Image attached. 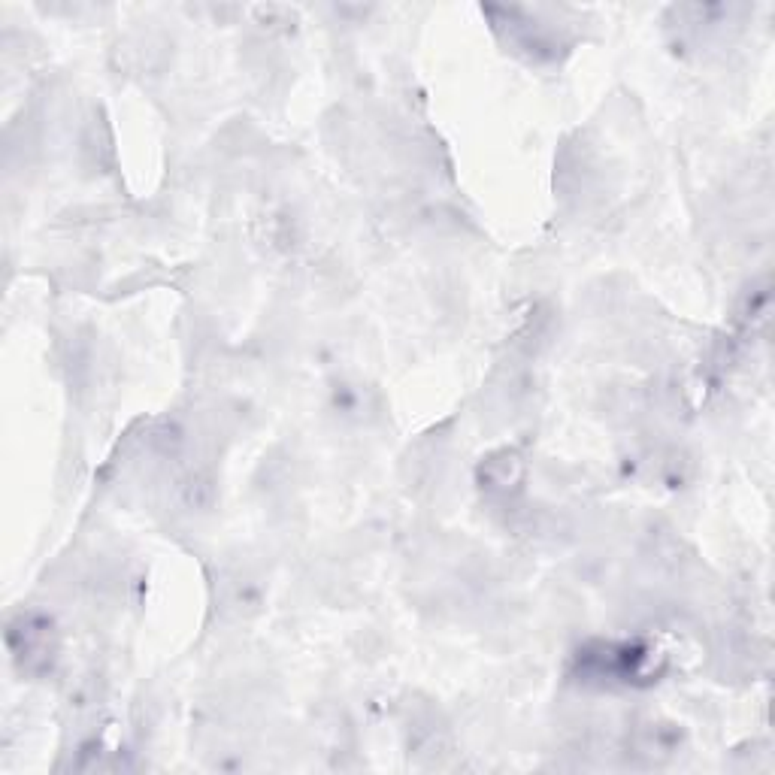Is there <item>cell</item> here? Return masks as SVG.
Instances as JSON below:
<instances>
[{
  "label": "cell",
  "instance_id": "6da1fadb",
  "mask_svg": "<svg viewBox=\"0 0 775 775\" xmlns=\"http://www.w3.org/2000/svg\"><path fill=\"white\" fill-rule=\"evenodd\" d=\"M10 645L16 657L25 663V670H46L55 657V633L52 624L43 618H22L10 627Z\"/></svg>",
  "mask_w": 775,
  "mask_h": 775
},
{
  "label": "cell",
  "instance_id": "7a4b0ae2",
  "mask_svg": "<svg viewBox=\"0 0 775 775\" xmlns=\"http://www.w3.org/2000/svg\"><path fill=\"white\" fill-rule=\"evenodd\" d=\"M676 745H679V733L670 724H642V730L636 736V754H642L648 760L676 754Z\"/></svg>",
  "mask_w": 775,
  "mask_h": 775
},
{
  "label": "cell",
  "instance_id": "3957f363",
  "mask_svg": "<svg viewBox=\"0 0 775 775\" xmlns=\"http://www.w3.org/2000/svg\"><path fill=\"white\" fill-rule=\"evenodd\" d=\"M482 473H485L488 488H494V491H509V488H515V485L521 482L524 464H521V458H518L515 452H500V455H494V458L482 467Z\"/></svg>",
  "mask_w": 775,
  "mask_h": 775
},
{
  "label": "cell",
  "instance_id": "277c9868",
  "mask_svg": "<svg viewBox=\"0 0 775 775\" xmlns=\"http://www.w3.org/2000/svg\"><path fill=\"white\" fill-rule=\"evenodd\" d=\"M212 482L206 479V476H188L185 479V485H182V500H185V506L188 509H209V503H212Z\"/></svg>",
  "mask_w": 775,
  "mask_h": 775
}]
</instances>
